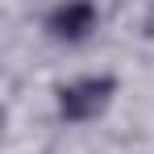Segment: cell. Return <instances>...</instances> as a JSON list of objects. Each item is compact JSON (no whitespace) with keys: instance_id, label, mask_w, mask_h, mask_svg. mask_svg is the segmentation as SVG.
<instances>
[{"instance_id":"6da1fadb","label":"cell","mask_w":154,"mask_h":154,"mask_svg":"<svg viewBox=\"0 0 154 154\" xmlns=\"http://www.w3.org/2000/svg\"><path fill=\"white\" fill-rule=\"evenodd\" d=\"M117 75L112 71H83V75H71L67 83H58L54 92V112L63 125H92L100 121L104 112L117 100Z\"/></svg>"},{"instance_id":"7a4b0ae2","label":"cell","mask_w":154,"mask_h":154,"mask_svg":"<svg viewBox=\"0 0 154 154\" xmlns=\"http://www.w3.org/2000/svg\"><path fill=\"white\" fill-rule=\"evenodd\" d=\"M42 29L58 46H79L100 29V8L96 0H54L42 17Z\"/></svg>"},{"instance_id":"3957f363","label":"cell","mask_w":154,"mask_h":154,"mask_svg":"<svg viewBox=\"0 0 154 154\" xmlns=\"http://www.w3.org/2000/svg\"><path fill=\"white\" fill-rule=\"evenodd\" d=\"M142 38H146V42H154V4L142 13Z\"/></svg>"}]
</instances>
